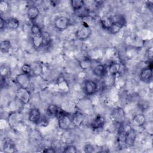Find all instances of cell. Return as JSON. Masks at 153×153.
Segmentation results:
<instances>
[{
  "mask_svg": "<svg viewBox=\"0 0 153 153\" xmlns=\"http://www.w3.org/2000/svg\"><path fill=\"white\" fill-rule=\"evenodd\" d=\"M92 62L90 59L86 58L84 59H82L79 62V65L81 68L83 69H87L91 68L92 66Z\"/></svg>",
  "mask_w": 153,
  "mask_h": 153,
  "instance_id": "28",
  "label": "cell"
},
{
  "mask_svg": "<svg viewBox=\"0 0 153 153\" xmlns=\"http://www.w3.org/2000/svg\"><path fill=\"white\" fill-rule=\"evenodd\" d=\"M4 27H5V20L2 17H0V28L3 29Z\"/></svg>",
  "mask_w": 153,
  "mask_h": 153,
  "instance_id": "36",
  "label": "cell"
},
{
  "mask_svg": "<svg viewBox=\"0 0 153 153\" xmlns=\"http://www.w3.org/2000/svg\"><path fill=\"white\" fill-rule=\"evenodd\" d=\"M123 27L117 23H112L111 27L109 29V31L112 34H116L118 33Z\"/></svg>",
  "mask_w": 153,
  "mask_h": 153,
  "instance_id": "29",
  "label": "cell"
},
{
  "mask_svg": "<svg viewBox=\"0 0 153 153\" xmlns=\"http://www.w3.org/2000/svg\"><path fill=\"white\" fill-rule=\"evenodd\" d=\"M84 116L82 113L79 111L75 112L71 117L72 125L75 127L80 126L84 121Z\"/></svg>",
  "mask_w": 153,
  "mask_h": 153,
  "instance_id": "13",
  "label": "cell"
},
{
  "mask_svg": "<svg viewBox=\"0 0 153 153\" xmlns=\"http://www.w3.org/2000/svg\"><path fill=\"white\" fill-rule=\"evenodd\" d=\"M11 48V42L9 40H4L1 41L0 44L1 51L3 53H8Z\"/></svg>",
  "mask_w": 153,
  "mask_h": 153,
  "instance_id": "27",
  "label": "cell"
},
{
  "mask_svg": "<svg viewBox=\"0 0 153 153\" xmlns=\"http://www.w3.org/2000/svg\"><path fill=\"white\" fill-rule=\"evenodd\" d=\"M139 78L143 82L149 81L152 77V62L148 66L141 70L139 74Z\"/></svg>",
  "mask_w": 153,
  "mask_h": 153,
  "instance_id": "7",
  "label": "cell"
},
{
  "mask_svg": "<svg viewBox=\"0 0 153 153\" xmlns=\"http://www.w3.org/2000/svg\"><path fill=\"white\" fill-rule=\"evenodd\" d=\"M19 21L14 17H11L5 20V28L10 30L17 29L19 26Z\"/></svg>",
  "mask_w": 153,
  "mask_h": 153,
  "instance_id": "17",
  "label": "cell"
},
{
  "mask_svg": "<svg viewBox=\"0 0 153 153\" xmlns=\"http://www.w3.org/2000/svg\"><path fill=\"white\" fill-rule=\"evenodd\" d=\"M112 23H113L111 19V16H103L100 19L101 26L103 29L106 30H109V29L112 26Z\"/></svg>",
  "mask_w": 153,
  "mask_h": 153,
  "instance_id": "22",
  "label": "cell"
},
{
  "mask_svg": "<svg viewBox=\"0 0 153 153\" xmlns=\"http://www.w3.org/2000/svg\"><path fill=\"white\" fill-rule=\"evenodd\" d=\"M60 109L55 104H50L48 106L47 108V112L49 115L57 117L58 114L59 113Z\"/></svg>",
  "mask_w": 153,
  "mask_h": 153,
  "instance_id": "25",
  "label": "cell"
},
{
  "mask_svg": "<svg viewBox=\"0 0 153 153\" xmlns=\"http://www.w3.org/2000/svg\"><path fill=\"white\" fill-rule=\"evenodd\" d=\"M91 33L92 30L90 27L87 25V23H84L79 26L76 30L75 36L78 39L83 41L88 39L91 35Z\"/></svg>",
  "mask_w": 153,
  "mask_h": 153,
  "instance_id": "2",
  "label": "cell"
},
{
  "mask_svg": "<svg viewBox=\"0 0 153 153\" xmlns=\"http://www.w3.org/2000/svg\"><path fill=\"white\" fill-rule=\"evenodd\" d=\"M132 121L135 126L141 127L145 124L146 117L143 114H137L133 116Z\"/></svg>",
  "mask_w": 153,
  "mask_h": 153,
  "instance_id": "18",
  "label": "cell"
},
{
  "mask_svg": "<svg viewBox=\"0 0 153 153\" xmlns=\"http://www.w3.org/2000/svg\"><path fill=\"white\" fill-rule=\"evenodd\" d=\"M71 7L74 12L81 8L85 5V2L82 0H72L71 1Z\"/></svg>",
  "mask_w": 153,
  "mask_h": 153,
  "instance_id": "26",
  "label": "cell"
},
{
  "mask_svg": "<svg viewBox=\"0 0 153 153\" xmlns=\"http://www.w3.org/2000/svg\"><path fill=\"white\" fill-rule=\"evenodd\" d=\"M136 136V131L133 128H130L127 131H126L124 139L125 145L127 146H133L135 143Z\"/></svg>",
  "mask_w": 153,
  "mask_h": 153,
  "instance_id": "6",
  "label": "cell"
},
{
  "mask_svg": "<svg viewBox=\"0 0 153 153\" xmlns=\"http://www.w3.org/2000/svg\"><path fill=\"white\" fill-rule=\"evenodd\" d=\"M111 19L112 20L113 23H117L121 26L124 27L126 24V20L124 16L120 14H114V16H111Z\"/></svg>",
  "mask_w": 153,
  "mask_h": 153,
  "instance_id": "20",
  "label": "cell"
},
{
  "mask_svg": "<svg viewBox=\"0 0 153 153\" xmlns=\"http://www.w3.org/2000/svg\"><path fill=\"white\" fill-rule=\"evenodd\" d=\"M152 52H153L152 48L150 47L147 50L146 53V57L148 58V60L150 62H152Z\"/></svg>",
  "mask_w": 153,
  "mask_h": 153,
  "instance_id": "33",
  "label": "cell"
},
{
  "mask_svg": "<svg viewBox=\"0 0 153 153\" xmlns=\"http://www.w3.org/2000/svg\"><path fill=\"white\" fill-rule=\"evenodd\" d=\"M42 47H49L52 42V38L51 35L48 32L42 31Z\"/></svg>",
  "mask_w": 153,
  "mask_h": 153,
  "instance_id": "23",
  "label": "cell"
},
{
  "mask_svg": "<svg viewBox=\"0 0 153 153\" xmlns=\"http://www.w3.org/2000/svg\"><path fill=\"white\" fill-rule=\"evenodd\" d=\"M3 148L5 152H13L16 151V146L14 141L10 139H5L3 143Z\"/></svg>",
  "mask_w": 153,
  "mask_h": 153,
  "instance_id": "14",
  "label": "cell"
},
{
  "mask_svg": "<svg viewBox=\"0 0 153 153\" xmlns=\"http://www.w3.org/2000/svg\"><path fill=\"white\" fill-rule=\"evenodd\" d=\"M74 13L78 17L80 18H84L88 17L90 15V8L87 6H86V5H85L81 8L76 11Z\"/></svg>",
  "mask_w": 153,
  "mask_h": 153,
  "instance_id": "21",
  "label": "cell"
},
{
  "mask_svg": "<svg viewBox=\"0 0 153 153\" xmlns=\"http://www.w3.org/2000/svg\"><path fill=\"white\" fill-rule=\"evenodd\" d=\"M97 90V84L92 80H86L84 84V91L85 94L91 96L94 94Z\"/></svg>",
  "mask_w": 153,
  "mask_h": 153,
  "instance_id": "8",
  "label": "cell"
},
{
  "mask_svg": "<svg viewBox=\"0 0 153 153\" xmlns=\"http://www.w3.org/2000/svg\"><path fill=\"white\" fill-rule=\"evenodd\" d=\"M138 106L142 111H145L149 108V103L145 100H142L138 103Z\"/></svg>",
  "mask_w": 153,
  "mask_h": 153,
  "instance_id": "32",
  "label": "cell"
},
{
  "mask_svg": "<svg viewBox=\"0 0 153 153\" xmlns=\"http://www.w3.org/2000/svg\"><path fill=\"white\" fill-rule=\"evenodd\" d=\"M112 116L115 121L121 123L125 117V112L123 108L118 107L114 109Z\"/></svg>",
  "mask_w": 153,
  "mask_h": 153,
  "instance_id": "12",
  "label": "cell"
},
{
  "mask_svg": "<svg viewBox=\"0 0 153 153\" xmlns=\"http://www.w3.org/2000/svg\"><path fill=\"white\" fill-rule=\"evenodd\" d=\"M121 65L118 62H112L109 66V72L112 76L116 75L121 71Z\"/></svg>",
  "mask_w": 153,
  "mask_h": 153,
  "instance_id": "19",
  "label": "cell"
},
{
  "mask_svg": "<svg viewBox=\"0 0 153 153\" xmlns=\"http://www.w3.org/2000/svg\"><path fill=\"white\" fill-rule=\"evenodd\" d=\"M71 21L69 18L66 16H59L54 20V27L59 31L66 30L70 25Z\"/></svg>",
  "mask_w": 153,
  "mask_h": 153,
  "instance_id": "4",
  "label": "cell"
},
{
  "mask_svg": "<svg viewBox=\"0 0 153 153\" xmlns=\"http://www.w3.org/2000/svg\"><path fill=\"white\" fill-rule=\"evenodd\" d=\"M32 69V73L33 75L37 76L40 75L42 72V67L41 65L38 62H35L32 65H30Z\"/></svg>",
  "mask_w": 153,
  "mask_h": 153,
  "instance_id": "24",
  "label": "cell"
},
{
  "mask_svg": "<svg viewBox=\"0 0 153 153\" xmlns=\"http://www.w3.org/2000/svg\"><path fill=\"white\" fill-rule=\"evenodd\" d=\"M21 70L22 71V73H24L27 75H30V74L32 73L31 66L30 65H28L27 63H25L22 66Z\"/></svg>",
  "mask_w": 153,
  "mask_h": 153,
  "instance_id": "31",
  "label": "cell"
},
{
  "mask_svg": "<svg viewBox=\"0 0 153 153\" xmlns=\"http://www.w3.org/2000/svg\"><path fill=\"white\" fill-rule=\"evenodd\" d=\"M16 97L23 105L27 104L30 99V93L27 88L19 87L16 93Z\"/></svg>",
  "mask_w": 153,
  "mask_h": 153,
  "instance_id": "3",
  "label": "cell"
},
{
  "mask_svg": "<svg viewBox=\"0 0 153 153\" xmlns=\"http://www.w3.org/2000/svg\"><path fill=\"white\" fill-rule=\"evenodd\" d=\"M105 124V118L100 115H97L91 123L90 127L93 130H98L102 128Z\"/></svg>",
  "mask_w": 153,
  "mask_h": 153,
  "instance_id": "10",
  "label": "cell"
},
{
  "mask_svg": "<svg viewBox=\"0 0 153 153\" xmlns=\"http://www.w3.org/2000/svg\"><path fill=\"white\" fill-rule=\"evenodd\" d=\"M33 46L35 49H39L42 47V38L41 34H31Z\"/></svg>",
  "mask_w": 153,
  "mask_h": 153,
  "instance_id": "16",
  "label": "cell"
},
{
  "mask_svg": "<svg viewBox=\"0 0 153 153\" xmlns=\"http://www.w3.org/2000/svg\"><path fill=\"white\" fill-rule=\"evenodd\" d=\"M42 152L54 153V152H56V151L54 150V149L53 147H46L42 150Z\"/></svg>",
  "mask_w": 153,
  "mask_h": 153,
  "instance_id": "35",
  "label": "cell"
},
{
  "mask_svg": "<svg viewBox=\"0 0 153 153\" xmlns=\"http://www.w3.org/2000/svg\"><path fill=\"white\" fill-rule=\"evenodd\" d=\"M30 76L24 73L18 74L16 76V82L19 85V87L29 88L30 85Z\"/></svg>",
  "mask_w": 153,
  "mask_h": 153,
  "instance_id": "5",
  "label": "cell"
},
{
  "mask_svg": "<svg viewBox=\"0 0 153 153\" xmlns=\"http://www.w3.org/2000/svg\"><path fill=\"white\" fill-rule=\"evenodd\" d=\"M91 68H92L93 74L97 76L103 77L106 74V68L101 63H97L95 65H93V63H92V66Z\"/></svg>",
  "mask_w": 153,
  "mask_h": 153,
  "instance_id": "11",
  "label": "cell"
},
{
  "mask_svg": "<svg viewBox=\"0 0 153 153\" xmlns=\"http://www.w3.org/2000/svg\"><path fill=\"white\" fill-rule=\"evenodd\" d=\"M63 152L65 153H75L77 152V149L74 145H68L64 147Z\"/></svg>",
  "mask_w": 153,
  "mask_h": 153,
  "instance_id": "30",
  "label": "cell"
},
{
  "mask_svg": "<svg viewBox=\"0 0 153 153\" xmlns=\"http://www.w3.org/2000/svg\"><path fill=\"white\" fill-rule=\"evenodd\" d=\"M39 14V9L35 6H30L27 10V16L31 21L35 20Z\"/></svg>",
  "mask_w": 153,
  "mask_h": 153,
  "instance_id": "15",
  "label": "cell"
},
{
  "mask_svg": "<svg viewBox=\"0 0 153 153\" xmlns=\"http://www.w3.org/2000/svg\"><path fill=\"white\" fill-rule=\"evenodd\" d=\"M41 114L39 109L36 108H31L28 113V120L29 121L37 124L41 120Z\"/></svg>",
  "mask_w": 153,
  "mask_h": 153,
  "instance_id": "9",
  "label": "cell"
},
{
  "mask_svg": "<svg viewBox=\"0 0 153 153\" xmlns=\"http://www.w3.org/2000/svg\"><path fill=\"white\" fill-rule=\"evenodd\" d=\"M56 117L58 120V126L62 130H68L72 125L71 117L62 109H60Z\"/></svg>",
  "mask_w": 153,
  "mask_h": 153,
  "instance_id": "1",
  "label": "cell"
},
{
  "mask_svg": "<svg viewBox=\"0 0 153 153\" xmlns=\"http://www.w3.org/2000/svg\"><path fill=\"white\" fill-rule=\"evenodd\" d=\"M84 149L85 152H93L94 151V148L90 144L85 145L84 148Z\"/></svg>",
  "mask_w": 153,
  "mask_h": 153,
  "instance_id": "34",
  "label": "cell"
}]
</instances>
